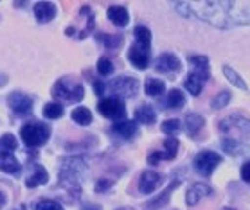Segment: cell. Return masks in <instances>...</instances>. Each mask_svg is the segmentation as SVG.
<instances>
[{
	"mask_svg": "<svg viewBox=\"0 0 250 210\" xmlns=\"http://www.w3.org/2000/svg\"><path fill=\"white\" fill-rule=\"evenodd\" d=\"M176 11L222 29L250 25V2H176Z\"/></svg>",
	"mask_w": 250,
	"mask_h": 210,
	"instance_id": "6da1fadb",
	"label": "cell"
},
{
	"mask_svg": "<svg viewBox=\"0 0 250 210\" xmlns=\"http://www.w3.org/2000/svg\"><path fill=\"white\" fill-rule=\"evenodd\" d=\"M135 43L131 45L130 52H128V59L135 68L144 70L149 65V43H151V33L148 27L144 25H137L135 31Z\"/></svg>",
	"mask_w": 250,
	"mask_h": 210,
	"instance_id": "7a4b0ae2",
	"label": "cell"
},
{
	"mask_svg": "<svg viewBox=\"0 0 250 210\" xmlns=\"http://www.w3.org/2000/svg\"><path fill=\"white\" fill-rule=\"evenodd\" d=\"M85 171L86 165L81 158L63 160L62 169H60V183L72 189V192H76V196H80V180L85 174Z\"/></svg>",
	"mask_w": 250,
	"mask_h": 210,
	"instance_id": "3957f363",
	"label": "cell"
},
{
	"mask_svg": "<svg viewBox=\"0 0 250 210\" xmlns=\"http://www.w3.org/2000/svg\"><path fill=\"white\" fill-rule=\"evenodd\" d=\"M18 148V142L15 135L6 133L0 138V169L7 174H18L20 172V164L15 156V149Z\"/></svg>",
	"mask_w": 250,
	"mask_h": 210,
	"instance_id": "277c9868",
	"label": "cell"
},
{
	"mask_svg": "<svg viewBox=\"0 0 250 210\" xmlns=\"http://www.w3.org/2000/svg\"><path fill=\"white\" fill-rule=\"evenodd\" d=\"M20 136H22V140L29 148H40L49 140L51 130L43 122H27V124L22 126Z\"/></svg>",
	"mask_w": 250,
	"mask_h": 210,
	"instance_id": "5b68a950",
	"label": "cell"
},
{
	"mask_svg": "<svg viewBox=\"0 0 250 210\" xmlns=\"http://www.w3.org/2000/svg\"><path fill=\"white\" fill-rule=\"evenodd\" d=\"M52 95L60 101L80 102L85 97V88H83V85L72 81L70 77H63L52 86Z\"/></svg>",
	"mask_w": 250,
	"mask_h": 210,
	"instance_id": "8992f818",
	"label": "cell"
},
{
	"mask_svg": "<svg viewBox=\"0 0 250 210\" xmlns=\"http://www.w3.org/2000/svg\"><path fill=\"white\" fill-rule=\"evenodd\" d=\"M137 90H139V81L128 76H121L106 85V92H112L117 99H131L137 95Z\"/></svg>",
	"mask_w": 250,
	"mask_h": 210,
	"instance_id": "52a82bcc",
	"label": "cell"
},
{
	"mask_svg": "<svg viewBox=\"0 0 250 210\" xmlns=\"http://www.w3.org/2000/svg\"><path fill=\"white\" fill-rule=\"evenodd\" d=\"M97 110H99V114H101L103 117L117 120V122H119V120H125V117H126V106L123 104L121 99H117V97H106V99L99 101Z\"/></svg>",
	"mask_w": 250,
	"mask_h": 210,
	"instance_id": "ba28073f",
	"label": "cell"
},
{
	"mask_svg": "<svg viewBox=\"0 0 250 210\" xmlns=\"http://www.w3.org/2000/svg\"><path fill=\"white\" fill-rule=\"evenodd\" d=\"M222 162V156L214 151H202L194 158V169L198 171L202 176H210L212 171L216 169Z\"/></svg>",
	"mask_w": 250,
	"mask_h": 210,
	"instance_id": "9c48e42d",
	"label": "cell"
},
{
	"mask_svg": "<svg viewBox=\"0 0 250 210\" xmlns=\"http://www.w3.org/2000/svg\"><path fill=\"white\" fill-rule=\"evenodd\" d=\"M7 104L18 115H29L33 112V99L23 92H11L7 97Z\"/></svg>",
	"mask_w": 250,
	"mask_h": 210,
	"instance_id": "30bf717a",
	"label": "cell"
},
{
	"mask_svg": "<svg viewBox=\"0 0 250 210\" xmlns=\"http://www.w3.org/2000/svg\"><path fill=\"white\" fill-rule=\"evenodd\" d=\"M210 77V70H194L188 76V79L184 81V86L186 90H189V94L193 97L200 95V92L204 88V83L209 81Z\"/></svg>",
	"mask_w": 250,
	"mask_h": 210,
	"instance_id": "8fae6325",
	"label": "cell"
},
{
	"mask_svg": "<svg viewBox=\"0 0 250 210\" xmlns=\"http://www.w3.org/2000/svg\"><path fill=\"white\" fill-rule=\"evenodd\" d=\"M178 153V140L176 138H167L164 144V151H155L148 156V162L151 165H157L160 160H173Z\"/></svg>",
	"mask_w": 250,
	"mask_h": 210,
	"instance_id": "7c38bea8",
	"label": "cell"
},
{
	"mask_svg": "<svg viewBox=\"0 0 250 210\" xmlns=\"http://www.w3.org/2000/svg\"><path fill=\"white\" fill-rule=\"evenodd\" d=\"M155 68L159 72H164V74H173V72H178L182 68V63L180 59L171 54V52H166V54H160L157 63H155Z\"/></svg>",
	"mask_w": 250,
	"mask_h": 210,
	"instance_id": "4fadbf2b",
	"label": "cell"
},
{
	"mask_svg": "<svg viewBox=\"0 0 250 210\" xmlns=\"http://www.w3.org/2000/svg\"><path fill=\"white\" fill-rule=\"evenodd\" d=\"M160 183H162V174L155 172V171H144L139 180V191L142 194H151Z\"/></svg>",
	"mask_w": 250,
	"mask_h": 210,
	"instance_id": "5bb4252c",
	"label": "cell"
},
{
	"mask_svg": "<svg viewBox=\"0 0 250 210\" xmlns=\"http://www.w3.org/2000/svg\"><path fill=\"white\" fill-rule=\"evenodd\" d=\"M34 17L40 23H49L56 17V6L52 2H38L34 6Z\"/></svg>",
	"mask_w": 250,
	"mask_h": 210,
	"instance_id": "9a60e30c",
	"label": "cell"
},
{
	"mask_svg": "<svg viewBox=\"0 0 250 210\" xmlns=\"http://www.w3.org/2000/svg\"><path fill=\"white\" fill-rule=\"evenodd\" d=\"M230 128H238L239 131H243L245 135H250V120L245 119V117L230 115V117H227L223 122H220V130L229 131Z\"/></svg>",
	"mask_w": 250,
	"mask_h": 210,
	"instance_id": "2e32d148",
	"label": "cell"
},
{
	"mask_svg": "<svg viewBox=\"0 0 250 210\" xmlns=\"http://www.w3.org/2000/svg\"><path fill=\"white\" fill-rule=\"evenodd\" d=\"M112 133L125 138V140H130L137 133V122L135 120H119L112 126Z\"/></svg>",
	"mask_w": 250,
	"mask_h": 210,
	"instance_id": "e0dca14e",
	"label": "cell"
},
{
	"mask_svg": "<svg viewBox=\"0 0 250 210\" xmlns=\"http://www.w3.org/2000/svg\"><path fill=\"white\" fill-rule=\"evenodd\" d=\"M212 194V189L209 187V185H205V183H194L193 187L189 189L188 194H186V201H188V205H196L202 198H205V196H210Z\"/></svg>",
	"mask_w": 250,
	"mask_h": 210,
	"instance_id": "ac0fdd59",
	"label": "cell"
},
{
	"mask_svg": "<svg viewBox=\"0 0 250 210\" xmlns=\"http://www.w3.org/2000/svg\"><path fill=\"white\" fill-rule=\"evenodd\" d=\"M108 18L110 22L117 25V27H126L130 22V15L126 11V7L123 6H110L108 7Z\"/></svg>",
	"mask_w": 250,
	"mask_h": 210,
	"instance_id": "d6986e66",
	"label": "cell"
},
{
	"mask_svg": "<svg viewBox=\"0 0 250 210\" xmlns=\"http://www.w3.org/2000/svg\"><path fill=\"white\" fill-rule=\"evenodd\" d=\"M47 182H49L47 171L43 169L42 165H34V172L27 178L25 185H27V187H36V185H42V183H47Z\"/></svg>",
	"mask_w": 250,
	"mask_h": 210,
	"instance_id": "ffe728a7",
	"label": "cell"
},
{
	"mask_svg": "<svg viewBox=\"0 0 250 210\" xmlns=\"http://www.w3.org/2000/svg\"><path fill=\"white\" fill-rule=\"evenodd\" d=\"M223 151L227 154H232V156H238V154L247 153V146L241 144L239 140H234V138H225L222 142Z\"/></svg>",
	"mask_w": 250,
	"mask_h": 210,
	"instance_id": "44dd1931",
	"label": "cell"
},
{
	"mask_svg": "<svg viewBox=\"0 0 250 210\" xmlns=\"http://www.w3.org/2000/svg\"><path fill=\"white\" fill-rule=\"evenodd\" d=\"M155 119H157V114H155V110L149 104H144L141 108H137L135 120H139L142 124H153Z\"/></svg>",
	"mask_w": 250,
	"mask_h": 210,
	"instance_id": "7402d4cb",
	"label": "cell"
},
{
	"mask_svg": "<svg viewBox=\"0 0 250 210\" xmlns=\"http://www.w3.org/2000/svg\"><path fill=\"white\" fill-rule=\"evenodd\" d=\"M184 104H186V97H184L182 90H178V88L169 90V94L166 97V106L176 110V108H182Z\"/></svg>",
	"mask_w": 250,
	"mask_h": 210,
	"instance_id": "603a6c76",
	"label": "cell"
},
{
	"mask_svg": "<svg viewBox=\"0 0 250 210\" xmlns=\"http://www.w3.org/2000/svg\"><path fill=\"white\" fill-rule=\"evenodd\" d=\"M144 88H146V95L159 97V95H162V94H164L166 85H164V81L155 79V77H149V79H146V85H144Z\"/></svg>",
	"mask_w": 250,
	"mask_h": 210,
	"instance_id": "cb8c5ba5",
	"label": "cell"
},
{
	"mask_svg": "<svg viewBox=\"0 0 250 210\" xmlns=\"http://www.w3.org/2000/svg\"><path fill=\"white\" fill-rule=\"evenodd\" d=\"M72 120L80 126H88L92 122V114L90 110L85 108V106H78V108L72 112Z\"/></svg>",
	"mask_w": 250,
	"mask_h": 210,
	"instance_id": "d4e9b609",
	"label": "cell"
},
{
	"mask_svg": "<svg viewBox=\"0 0 250 210\" xmlns=\"http://www.w3.org/2000/svg\"><path fill=\"white\" fill-rule=\"evenodd\" d=\"M178 183H180V182H173V183H171V185H169V187L166 189L164 192L160 194V196H157V198H155V199H151V201H149V203H148L149 209H159V207H162V205L167 203V201H169L171 192H173V189L178 187Z\"/></svg>",
	"mask_w": 250,
	"mask_h": 210,
	"instance_id": "484cf974",
	"label": "cell"
},
{
	"mask_svg": "<svg viewBox=\"0 0 250 210\" xmlns=\"http://www.w3.org/2000/svg\"><path fill=\"white\" fill-rule=\"evenodd\" d=\"M205 124V120L202 115L198 114H189L188 117H186V128H188V131L193 135V133H196L198 130H202Z\"/></svg>",
	"mask_w": 250,
	"mask_h": 210,
	"instance_id": "4316f807",
	"label": "cell"
},
{
	"mask_svg": "<svg viewBox=\"0 0 250 210\" xmlns=\"http://www.w3.org/2000/svg\"><path fill=\"white\" fill-rule=\"evenodd\" d=\"M223 74H225V77H227L230 83H232L234 86H238V88H241V90H247V85H245V81L241 79V76L234 70V68H230V67H223Z\"/></svg>",
	"mask_w": 250,
	"mask_h": 210,
	"instance_id": "83f0119b",
	"label": "cell"
},
{
	"mask_svg": "<svg viewBox=\"0 0 250 210\" xmlns=\"http://www.w3.org/2000/svg\"><path fill=\"white\" fill-rule=\"evenodd\" d=\"M97 40L103 41L104 47H108V49H117L121 45V41H123V36L121 34H115V36H110V34H97Z\"/></svg>",
	"mask_w": 250,
	"mask_h": 210,
	"instance_id": "f1b7e54d",
	"label": "cell"
},
{
	"mask_svg": "<svg viewBox=\"0 0 250 210\" xmlns=\"http://www.w3.org/2000/svg\"><path fill=\"white\" fill-rule=\"evenodd\" d=\"M43 115H45L47 119H60L63 115V106L58 104V102H49L43 108Z\"/></svg>",
	"mask_w": 250,
	"mask_h": 210,
	"instance_id": "f546056e",
	"label": "cell"
},
{
	"mask_svg": "<svg viewBox=\"0 0 250 210\" xmlns=\"http://www.w3.org/2000/svg\"><path fill=\"white\" fill-rule=\"evenodd\" d=\"M230 92L229 90H222L220 94H216L214 95V99H212V108L214 110H220V108H223V106H227L229 104V101H230Z\"/></svg>",
	"mask_w": 250,
	"mask_h": 210,
	"instance_id": "4dcf8cb0",
	"label": "cell"
},
{
	"mask_svg": "<svg viewBox=\"0 0 250 210\" xmlns=\"http://www.w3.org/2000/svg\"><path fill=\"white\" fill-rule=\"evenodd\" d=\"M97 72L101 76H110L114 72V65L110 61L108 57H99V61H97Z\"/></svg>",
	"mask_w": 250,
	"mask_h": 210,
	"instance_id": "1f68e13d",
	"label": "cell"
},
{
	"mask_svg": "<svg viewBox=\"0 0 250 210\" xmlns=\"http://www.w3.org/2000/svg\"><path fill=\"white\" fill-rule=\"evenodd\" d=\"M189 63L196 70H209V59L205 56H189Z\"/></svg>",
	"mask_w": 250,
	"mask_h": 210,
	"instance_id": "d6a6232c",
	"label": "cell"
},
{
	"mask_svg": "<svg viewBox=\"0 0 250 210\" xmlns=\"http://www.w3.org/2000/svg\"><path fill=\"white\" fill-rule=\"evenodd\" d=\"M34 210H63V207L56 201H52V199H42L36 203Z\"/></svg>",
	"mask_w": 250,
	"mask_h": 210,
	"instance_id": "836d02e7",
	"label": "cell"
},
{
	"mask_svg": "<svg viewBox=\"0 0 250 210\" xmlns=\"http://www.w3.org/2000/svg\"><path fill=\"white\" fill-rule=\"evenodd\" d=\"M180 130V120L178 119H171V120H166L164 124H162V131L164 133H173V131Z\"/></svg>",
	"mask_w": 250,
	"mask_h": 210,
	"instance_id": "e575fe53",
	"label": "cell"
},
{
	"mask_svg": "<svg viewBox=\"0 0 250 210\" xmlns=\"http://www.w3.org/2000/svg\"><path fill=\"white\" fill-rule=\"evenodd\" d=\"M110 187H112V180H99L96 183V192H104Z\"/></svg>",
	"mask_w": 250,
	"mask_h": 210,
	"instance_id": "d590c367",
	"label": "cell"
},
{
	"mask_svg": "<svg viewBox=\"0 0 250 210\" xmlns=\"http://www.w3.org/2000/svg\"><path fill=\"white\" fill-rule=\"evenodd\" d=\"M241 178H243V182L250 183V162H247V164L241 167Z\"/></svg>",
	"mask_w": 250,
	"mask_h": 210,
	"instance_id": "8d00e7d4",
	"label": "cell"
},
{
	"mask_svg": "<svg viewBox=\"0 0 250 210\" xmlns=\"http://www.w3.org/2000/svg\"><path fill=\"white\" fill-rule=\"evenodd\" d=\"M94 88H96L97 95H103V94L106 92V85H104V83H101V81H96V83H94Z\"/></svg>",
	"mask_w": 250,
	"mask_h": 210,
	"instance_id": "74e56055",
	"label": "cell"
},
{
	"mask_svg": "<svg viewBox=\"0 0 250 210\" xmlns=\"http://www.w3.org/2000/svg\"><path fill=\"white\" fill-rule=\"evenodd\" d=\"M81 210H101V207L94 203H85V205H81Z\"/></svg>",
	"mask_w": 250,
	"mask_h": 210,
	"instance_id": "f35d334b",
	"label": "cell"
},
{
	"mask_svg": "<svg viewBox=\"0 0 250 210\" xmlns=\"http://www.w3.org/2000/svg\"><path fill=\"white\" fill-rule=\"evenodd\" d=\"M4 205H6V194L0 191V209H2Z\"/></svg>",
	"mask_w": 250,
	"mask_h": 210,
	"instance_id": "ab89813d",
	"label": "cell"
},
{
	"mask_svg": "<svg viewBox=\"0 0 250 210\" xmlns=\"http://www.w3.org/2000/svg\"><path fill=\"white\" fill-rule=\"evenodd\" d=\"M6 83H7V77H6V76H4V74H0V86H2V85H6Z\"/></svg>",
	"mask_w": 250,
	"mask_h": 210,
	"instance_id": "60d3db41",
	"label": "cell"
},
{
	"mask_svg": "<svg viewBox=\"0 0 250 210\" xmlns=\"http://www.w3.org/2000/svg\"><path fill=\"white\" fill-rule=\"evenodd\" d=\"M15 210H25V209H23V207H20V209H15Z\"/></svg>",
	"mask_w": 250,
	"mask_h": 210,
	"instance_id": "b9f144b4",
	"label": "cell"
}]
</instances>
